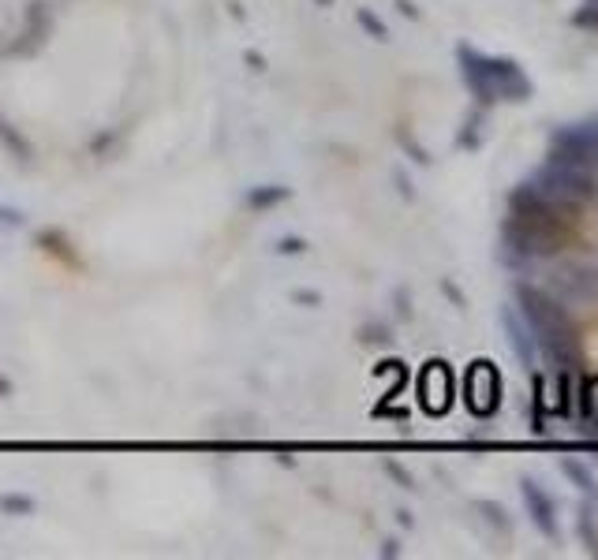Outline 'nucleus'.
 Returning <instances> with one entry per match:
<instances>
[{
  "label": "nucleus",
  "instance_id": "obj_1",
  "mask_svg": "<svg viewBox=\"0 0 598 560\" xmlns=\"http://www.w3.org/2000/svg\"><path fill=\"white\" fill-rule=\"evenodd\" d=\"M572 236V221L565 213H557L550 202H542L527 183L513 187L509 195V213L501 224V243L505 251L520 262H546L554 254L565 251Z\"/></svg>",
  "mask_w": 598,
  "mask_h": 560
},
{
  "label": "nucleus",
  "instance_id": "obj_2",
  "mask_svg": "<svg viewBox=\"0 0 598 560\" xmlns=\"http://www.w3.org/2000/svg\"><path fill=\"white\" fill-rule=\"evenodd\" d=\"M516 310H520V318H524L531 336H535V344L557 366H569V370L580 366V359H584L580 333L572 325L569 310L561 307L557 299H550L539 284H516Z\"/></svg>",
  "mask_w": 598,
  "mask_h": 560
},
{
  "label": "nucleus",
  "instance_id": "obj_3",
  "mask_svg": "<svg viewBox=\"0 0 598 560\" xmlns=\"http://www.w3.org/2000/svg\"><path fill=\"white\" fill-rule=\"evenodd\" d=\"M524 183L542 202H550L557 213H565L569 221H576L598 198V172L576 165V161H569V157L561 154H546V161Z\"/></svg>",
  "mask_w": 598,
  "mask_h": 560
},
{
  "label": "nucleus",
  "instance_id": "obj_4",
  "mask_svg": "<svg viewBox=\"0 0 598 560\" xmlns=\"http://www.w3.org/2000/svg\"><path fill=\"white\" fill-rule=\"evenodd\" d=\"M456 60H460V75L475 98L483 105H494V101H527L531 98V79L524 75V68L509 60V56H486L471 45H460L456 49Z\"/></svg>",
  "mask_w": 598,
  "mask_h": 560
},
{
  "label": "nucleus",
  "instance_id": "obj_5",
  "mask_svg": "<svg viewBox=\"0 0 598 560\" xmlns=\"http://www.w3.org/2000/svg\"><path fill=\"white\" fill-rule=\"evenodd\" d=\"M539 288L565 310H591L598 307V266L587 258H561L546 269Z\"/></svg>",
  "mask_w": 598,
  "mask_h": 560
},
{
  "label": "nucleus",
  "instance_id": "obj_6",
  "mask_svg": "<svg viewBox=\"0 0 598 560\" xmlns=\"http://www.w3.org/2000/svg\"><path fill=\"white\" fill-rule=\"evenodd\" d=\"M550 154H561L576 161V165L598 172V116L584 120V124L557 127L554 139H550Z\"/></svg>",
  "mask_w": 598,
  "mask_h": 560
},
{
  "label": "nucleus",
  "instance_id": "obj_7",
  "mask_svg": "<svg viewBox=\"0 0 598 560\" xmlns=\"http://www.w3.org/2000/svg\"><path fill=\"white\" fill-rule=\"evenodd\" d=\"M464 396H468L471 415L490 419V415H494V411L501 407V374H498V366L490 363V359L471 363L468 381H464Z\"/></svg>",
  "mask_w": 598,
  "mask_h": 560
},
{
  "label": "nucleus",
  "instance_id": "obj_8",
  "mask_svg": "<svg viewBox=\"0 0 598 560\" xmlns=\"http://www.w3.org/2000/svg\"><path fill=\"white\" fill-rule=\"evenodd\" d=\"M419 396H423V407L430 415H445L449 411V404H453V374H449V366L442 359L427 363L423 378H419Z\"/></svg>",
  "mask_w": 598,
  "mask_h": 560
},
{
  "label": "nucleus",
  "instance_id": "obj_9",
  "mask_svg": "<svg viewBox=\"0 0 598 560\" xmlns=\"http://www.w3.org/2000/svg\"><path fill=\"white\" fill-rule=\"evenodd\" d=\"M520 493H524V504H527V516H531V523H535V527H539L546 538H554V534H557L554 497L542 490L535 478H520Z\"/></svg>",
  "mask_w": 598,
  "mask_h": 560
},
{
  "label": "nucleus",
  "instance_id": "obj_10",
  "mask_svg": "<svg viewBox=\"0 0 598 560\" xmlns=\"http://www.w3.org/2000/svg\"><path fill=\"white\" fill-rule=\"evenodd\" d=\"M501 325H505V333H509V344H513V351L520 355V363H524L527 370H535V351H539V344H535V336H531L527 322L520 318V310H516V307H501Z\"/></svg>",
  "mask_w": 598,
  "mask_h": 560
},
{
  "label": "nucleus",
  "instance_id": "obj_11",
  "mask_svg": "<svg viewBox=\"0 0 598 560\" xmlns=\"http://www.w3.org/2000/svg\"><path fill=\"white\" fill-rule=\"evenodd\" d=\"M23 38H27V42L15 45L12 53H34V49H38V45H42L45 38H49V15H45V4H42V0H34V4H30V12H27V30H23Z\"/></svg>",
  "mask_w": 598,
  "mask_h": 560
},
{
  "label": "nucleus",
  "instance_id": "obj_12",
  "mask_svg": "<svg viewBox=\"0 0 598 560\" xmlns=\"http://www.w3.org/2000/svg\"><path fill=\"white\" fill-rule=\"evenodd\" d=\"M285 198H292V191L288 187H281V183H266V187H255V191H247V198H243V206L247 210H273V206H281Z\"/></svg>",
  "mask_w": 598,
  "mask_h": 560
},
{
  "label": "nucleus",
  "instance_id": "obj_13",
  "mask_svg": "<svg viewBox=\"0 0 598 560\" xmlns=\"http://www.w3.org/2000/svg\"><path fill=\"white\" fill-rule=\"evenodd\" d=\"M561 471H565V478H572L580 490L587 493V497H598V482H595V475L587 471L584 463L580 460H561Z\"/></svg>",
  "mask_w": 598,
  "mask_h": 560
},
{
  "label": "nucleus",
  "instance_id": "obj_14",
  "mask_svg": "<svg viewBox=\"0 0 598 560\" xmlns=\"http://www.w3.org/2000/svg\"><path fill=\"white\" fill-rule=\"evenodd\" d=\"M0 142H4L8 150H12L15 161H23V165H30V157H34V150H30L27 139H23L19 131H12V124H8V120H0Z\"/></svg>",
  "mask_w": 598,
  "mask_h": 560
},
{
  "label": "nucleus",
  "instance_id": "obj_15",
  "mask_svg": "<svg viewBox=\"0 0 598 560\" xmlns=\"http://www.w3.org/2000/svg\"><path fill=\"white\" fill-rule=\"evenodd\" d=\"M0 512L4 516H30L34 512V497H27V493H4L0 497Z\"/></svg>",
  "mask_w": 598,
  "mask_h": 560
},
{
  "label": "nucleus",
  "instance_id": "obj_16",
  "mask_svg": "<svg viewBox=\"0 0 598 560\" xmlns=\"http://www.w3.org/2000/svg\"><path fill=\"white\" fill-rule=\"evenodd\" d=\"M580 415H584V422L598 419V381L595 378H587L584 389H580Z\"/></svg>",
  "mask_w": 598,
  "mask_h": 560
},
{
  "label": "nucleus",
  "instance_id": "obj_17",
  "mask_svg": "<svg viewBox=\"0 0 598 560\" xmlns=\"http://www.w3.org/2000/svg\"><path fill=\"white\" fill-rule=\"evenodd\" d=\"M572 23L576 27H591V30H598V0H587L580 12L572 15Z\"/></svg>",
  "mask_w": 598,
  "mask_h": 560
},
{
  "label": "nucleus",
  "instance_id": "obj_18",
  "mask_svg": "<svg viewBox=\"0 0 598 560\" xmlns=\"http://www.w3.org/2000/svg\"><path fill=\"white\" fill-rule=\"evenodd\" d=\"M580 538L587 542V549L598 557V531H595V519H591V512L584 508V516H580Z\"/></svg>",
  "mask_w": 598,
  "mask_h": 560
},
{
  "label": "nucleus",
  "instance_id": "obj_19",
  "mask_svg": "<svg viewBox=\"0 0 598 560\" xmlns=\"http://www.w3.org/2000/svg\"><path fill=\"white\" fill-rule=\"evenodd\" d=\"M359 23H363V27L371 30L374 38H378V42H385V38H389V30L382 27V19H374L371 12H367V8H359Z\"/></svg>",
  "mask_w": 598,
  "mask_h": 560
},
{
  "label": "nucleus",
  "instance_id": "obj_20",
  "mask_svg": "<svg viewBox=\"0 0 598 560\" xmlns=\"http://www.w3.org/2000/svg\"><path fill=\"white\" fill-rule=\"evenodd\" d=\"M277 251H281V254H299V251H307V243H303V239H281V243H277Z\"/></svg>",
  "mask_w": 598,
  "mask_h": 560
},
{
  "label": "nucleus",
  "instance_id": "obj_21",
  "mask_svg": "<svg viewBox=\"0 0 598 560\" xmlns=\"http://www.w3.org/2000/svg\"><path fill=\"white\" fill-rule=\"evenodd\" d=\"M0 224H8V228H19V224H23V213H15V210H0Z\"/></svg>",
  "mask_w": 598,
  "mask_h": 560
},
{
  "label": "nucleus",
  "instance_id": "obj_22",
  "mask_svg": "<svg viewBox=\"0 0 598 560\" xmlns=\"http://www.w3.org/2000/svg\"><path fill=\"white\" fill-rule=\"evenodd\" d=\"M0 396H12V381L0 378Z\"/></svg>",
  "mask_w": 598,
  "mask_h": 560
},
{
  "label": "nucleus",
  "instance_id": "obj_23",
  "mask_svg": "<svg viewBox=\"0 0 598 560\" xmlns=\"http://www.w3.org/2000/svg\"><path fill=\"white\" fill-rule=\"evenodd\" d=\"M326 4H329V0H326Z\"/></svg>",
  "mask_w": 598,
  "mask_h": 560
}]
</instances>
